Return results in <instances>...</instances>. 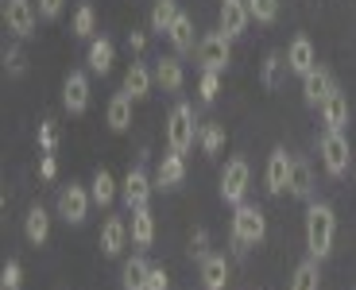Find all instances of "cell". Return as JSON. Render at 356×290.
<instances>
[{"label":"cell","mask_w":356,"mask_h":290,"mask_svg":"<svg viewBox=\"0 0 356 290\" xmlns=\"http://www.w3.org/2000/svg\"><path fill=\"white\" fill-rule=\"evenodd\" d=\"M155 81H159L167 93H178V89L186 86V70H182V58L178 54H163L155 62Z\"/></svg>","instance_id":"16"},{"label":"cell","mask_w":356,"mask_h":290,"mask_svg":"<svg viewBox=\"0 0 356 290\" xmlns=\"http://www.w3.org/2000/svg\"><path fill=\"white\" fill-rule=\"evenodd\" d=\"M89 205H93V193H89L86 186H78V182H70L63 193H58V217H63L66 225H86Z\"/></svg>","instance_id":"8"},{"label":"cell","mask_w":356,"mask_h":290,"mask_svg":"<svg viewBox=\"0 0 356 290\" xmlns=\"http://www.w3.org/2000/svg\"><path fill=\"white\" fill-rule=\"evenodd\" d=\"M190 244H194V255H197V259H205V255H209V252H205V244H209V232H205V229H197Z\"/></svg>","instance_id":"41"},{"label":"cell","mask_w":356,"mask_h":290,"mask_svg":"<svg viewBox=\"0 0 356 290\" xmlns=\"http://www.w3.org/2000/svg\"><path fill=\"white\" fill-rule=\"evenodd\" d=\"M197 62H202V70H217L225 74L232 62V39L225 31H209V35L197 39Z\"/></svg>","instance_id":"6"},{"label":"cell","mask_w":356,"mask_h":290,"mask_svg":"<svg viewBox=\"0 0 356 290\" xmlns=\"http://www.w3.org/2000/svg\"><path fill=\"white\" fill-rule=\"evenodd\" d=\"M248 182H252V167L248 159H229L221 170V202L225 205H244V198H248Z\"/></svg>","instance_id":"4"},{"label":"cell","mask_w":356,"mask_h":290,"mask_svg":"<svg viewBox=\"0 0 356 290\" xmlns=\"http://www.w3.org/2000/svg\"><path fill=\"white\" fill-rule=\"evenodd\" d=\"M152 190H155V186H152V178H147V170H143V167H132L124 175V182H120V198H124V205L132 213L152 202Z\"/></svg>","instance_id":"10"},{"label":"cell","mask_w":356,"mask_h":290,"mask_svg":"<svg viewBox=\"0 0 356 290\" xmlns=\"http://www.w3.org/2000/svg\"><path fill=\"white\" fill-rule=\"evenodd\" d=\"M93 31H97V12H93V4H78L74 24H70V35L74 39H93Z\"/></svg>","instance_id":"31"},{"label":"cell","mask_w":356,"mask_h":290,"mask_svg":"<svg viewBox=\"0 0 356 290\" xmlns=\"http://www.w3.org/2000/svg\"><path fill=\"white\" fill-rule=\"evenodd\" d=\"M19 282H24V267H19L16 259H8V264L0 267V287H12V290H19Z\"/></svg>","instance_id":"38"},{"label":"cell","mask_w":356,"mask_h":290,"mask_svg":"<svg viewBox=\"0 0 356 290\" xmlns=\"http://www.w3.org/2000/svg\"><path fill=\"white\" fill-rule=\"evenodd\" d=\"M197 93H202L205 105L217 101V93H221V74H217V70H202V78H197Z\"/></svg>","instance_id":"36"},{"label":"cell","mask_w":356,"mask_h":290,"mask_svg":"<svg viewBox=\"0 0 356 290\" xmlns=\"http://www.w3.org/2000/svg\"><path fill=\"white\" fill-rule=\"evenodd\" d=\"M147 275H152V264H147L143 255H132V259L124 264V271H120L124 290H143V287H147Z\"/></svg>","instance_id":"28"},{"label":"cell","mask_w":356,"mask_h":290,"mask_svg":"<svg viewBox=\"0 0 356 290\" xmlns=\"http://www.w3.org/2000/svg\"><path fill=\"white\" fill-rule=\"evenodd\" d=\"M178 0H155L152 4V16H147V27H152L155 35H167L170 31V24L178 19Z\"/></svg>","instance_id":"27"},{"label":"cell","mask_w":356,"mask_h":290,"mask_svg":"<svg viewBox=\"0 0 356 290\" xmlns=\"http://www.w3.org/2000/svg\"><path fill=\"white\" fill-rule=\"evenodd\" d=\"M283 70H291L286 66V54L271 51L264 58V70H259V81H264V89H279V81H283Z\"/></svg>","instance_id":"30"},{"label":"cell","mask_w":356,"mask_h":290,"mask_svg":"<svg viewBox=\"0 0 356 290\" xmlns=\"http://www.w3.org/2000/svg\"><path fill=\"white\" fill-rule=\"evenodd\" d=\"M39 175H43L47 182H51V178L58 175V163H54V155H43V163H39Z\"/></svg>","instance_id":"42"},{"label":"cell","mask_w":356,"mask_h":290,"mask_svg":"<svg viewBox=\"0 0 356 290\" xmlns=\"http://www.w3.org/2000/svg\"><path fill=\"white\" fill-rule=\"evenodd\" d=\"M202 287L205 290L229 287V259H225V255H205L202 259Z\"/></svg>","instance_id":"24"},{"label":"cell","mask_w":356,"mask_h":290,"mask_svg":"<svg viewBox=\"0 0 356 290\" xmlns=\"http://www.w3.org/2000/svg\"><path fill=\"white\" fill-rule=\"evenodd\" d=\"M132 101L136 97H128L124 89L113 93V101H108V108H105V120H108L113 132H128V128H132Z\"/></svg>","instance_id":"19"},{"label":"cell","mask_w":356,"mask_h":290,"mask_svg":"<svg viewBox=\"0 0 356 290\" xmlns=\"http://www.w3.org/2000/svg\"><path fill=\"white\" fill-rule=\"evenodd\" d=\"M113 58H116V47L113 39H89V51H86V62H89V70L93 74H108L113 70Z\"/></svg>","instance_id":"23"},{"label":"cell","mask_w":356,"mask_h":290,"mask_svg":"<svg viewBox=\"0 0 356 290\" xmlns=\"http://www.w3.org/2000/svg\"><path fill=\"white\" fill-rule=\"evenodd\" d=\"M333 240H337V213H333V205L310 202L306 205V252L321 264L333 252Z\"/></svg>","instance_id":"1"},{"label":"cell","mask_w":356,"mask_h":290,"mask_svg":"<svg viewBox=\"0 0 356 290\" xmlns=\"http://www.w3.org/2000/svg\"><path fill=\"white\" fill-rule=\"evenodd\" d=\"M333 93H337V81H333V74L325 70V66H314V70L302 78V101L310 108H321Z\"/></svg>","instance_id":"9"},{"label":"cell","mask_w":356,"mask_h":290,"mask_svg":"<svg viewBox=\"0 0 356 290\" xmlns=\"http://www.w3.org/2000/svg\"><path fill=\"white\" fill-rule=\"evenodd\" d=\"M279 4L283 0H248V12L256 24H275L279 19Z\"/></svg>","instance_id":"34"},{"label":"cell","mask_w":356,"mask_h":290,"mask_svg":"<svg viewBox=\"0 0 356 290\" xmlns=\"http://www.w3.org/2000/svg\"><path fill=\"white\" fill-rule=\"evenodd\" d=\"M321 287V271H318V259H302L291 275V290H318Z\"/></svg>","instance_id":"29"},{"label":"cell","mask_w":356,"mask_h":290,"mask_svg":"<svg viewBox=\"0 0 356 290\" xmlns=\"http://www.w3.org/2000/svg\"><path fill=\"white\" fill-rule=\"evenodd\" d=\"M128 240H132V229L124 225V217H108L105 225H101V252H105L108 259H116V255L124 252Z\"/></svg>","instance_id":"15"},{"label":"cell","mask_w":356,"mask_h":290,"mask_svg":"<svg viewBox=\"0 0 356 290\" xmlns=\"http://www.w3.org/2000/svg\"><path fill=\"white\" fill-rule=\"evenodd\" d=\"M286 193L291 198H298V202H314V170L306 159H294V170H291V186H286Z\"/></svg>","instance_id":"22"},{"label":"cell","mask_w":356,"mask_h":290,"mask_svg":"<svg viewBox=\"0 0 356 290\" xmlns=\"http://www.w3.org/2000/svg\"><path fill=\"white\" fill-rule=\"evenodd\" d=\"M225 124H202V132H197V143H202L205 155H217V151L225 147Z\"/></svg>","instance_id":"33"},{"label":"cell","mask_w":356,"mask_h":290,"mask_svg":"<svg viewBox=\"0 0 356 290\" xmlns=\"http://www.w3.org/2000/svg\"><path fill=\"white\" fill-rule=\"evenodd\" d=\"M39 24V8L35 0H4V27L16 39H31Z\"/></svg>","instance_id":"7"},{"label":"cell","mask_w":356,"mask_h":290,"mask_svg":"<svg viewBox=\"0 0 356 290\" xmlns=\"http://www.w3.org/2000/svg\"><path fill=\"white\" fill-rule=\"evenodd\" d=\"M4 74L8 78H24L27 74V54L19 47H4Z\"/></svg>","instance_id":"35"},{"label":"cell","mask_w":356,"mask_h":290,"mask_svg":"<svg viewBox=\"0 0 356 290\" xmlns=\"http://www.w3.org/2000/svg\"><path fill=\"white\" fill-rule=\"evenodd\" d=\"M318 151H321V167H325V175H330V178H345L348 175L353 151H348L345 132H325L318 140Z\"/></svg>","instance_id":"5"},{"label":"cell","mask_w":356,"mask_h":290,"mask_svg":"<svg viewBox=\"0 0 356 290\" xmlns=\"http://www.w3.org/2000/svg\"><path fill=\"white\" fill-rule=\"evenodd\" d=\"M182 182H186V159L170 151V155H163L159 170H155V190H175Z\"/></svg>","instance_id":"17"},{"label":"cell","mask_w":356,"mask_h":290,"mask_svg":"<svg viewBox=\"0 0 356 290\" xmlns=\"http://www.w3.org/2000/svg\"><path fill=\"white\" fill-rule=\"evenodd\" d=\"M39 147H43V155H54V147H58V128H54V120L39 124Z\"/></svg>","instance_id":"37"},{"label":"cell","mask_w":356,"mask_h":290,"mask_svg":"<svg viewBox=\"0 0 356 290\" xmlns=\"http://www.w3.org/2000/svg\"><path fill=\"white\" fill-rule=\"evenodd\" d=\"M89 193H93V205H108L116 198V182H113V175H108L105 167L93 175V182H89Z\"/></svg>","instance_id":"32"},{"label":"cell","mask_w":356,"mask_h":290,"mask_svg":"<svg viewBox=\"0 0 356 290\" xmlns=\"http://www.w3.org/2000/svg\"><path fill=\"white\" fill-rule=\"evenodd\" d=\"M286 66H291V74L306 78V74L318 66V47H314L306 35H294L291 47H286Z\"/></svg>","instance_id":"14"},{"label":"cell","mask_w":356,"mask_h":290,"mask_svg":"<svg viewBox=\"0 0 356 290\" xmlns=\"http://www.w3.org/2000/svg\"><path fill=\"white\" fill-rule=\"evenodd\" d=\"M128 229H132V244L136 248H152V240H155V213H152V205L136 209Z\"/></svg>","instance_id":"25"},{"label":"cell","mask_w":356,"mask_h":290,"mask_svg":"<svg viewBox=\"0 0 356 290\" xmlns=\"http://www.w3.org/2000/svg\"><path fill=\"white\" fill-rule=\"evenodd\" d=\"M63 108L70 116H81L89 108V78L81 70H70L63 81Z\"/></svg>","instance_id":"12"},{"label":"cell","mask_w":356,"mask_h":290,"mask_svg":"<svg viewBox=\"0 0 356 290\" xmlns=\"http://www.w3.org/2000/svg\"><path fill=\"white\" fill-rule=\"evenodd\" d=\"M264 236H267V213L248 202L236 205V213H232V248L236 252L256 248V244H264Z\"/></svg>","instance_id":"2"},{"label":"cell","mask_w":356,"mask_h":290,"mask_svg":"<svg viewBox=\"0 0 356 290\" xmlns=\"http://www.w3.org/2000/svg\"><path fill=\"white\" fill-rule=\"evenodd\" d=\"M197 132H202V124H197V116H194V105L178 101V105L170 108V116H167V143H170V151H175V155H186V151L194 147Z\"/></svg>","instance_id":"3"},{"label":"cell","mask_w":356,"mask_h":290,"mask_svg":"<svg viewBox=\"0 0 356 290\" xmlns=\"http://www.w3.org/2000/svg\"><path fill=\"white\" fill-rule=\"evenodd\" d=\"M291 170H294V155L286 147H275L267 155V170H264L267 193H283L286 186H291Z\"/></svg>","instance_id":"11"},{"label":"cell","mask_w":356,"mask_h":290,"mask_svg":"<svg viewBox=\"0 0 356 290\" xmlns=\"http://www.w3.org/2000/svg\"><path fill=\"white\" fill-rule=\"evenodd\" d=\"M143 290H170V275L163 271V267H152V275H147V287Z\"/></svg>","instance_id":"40"},{"label":"cell","mask_w":356,"mask_h":290,"mask_svg":"<svg viewBox=\"0 0 356 290\" xmlns=\"http://www.w3.org/2000/svg\"><path fill=\"white\" fill-rule=\"evenodd\" d=\"M252 24V12H248V0H221V31L229 39H241Z\"/></svg>","instance_id":"13"},{"label":"cell","mask_w":356,"mask_h":290,"mask_svg":"<svg viewBox=\"0 0 356 290\" xmlns=\"http://www.w3.org/2000/svg\"><path fill=\"white\" fill-rule=\"evenodd\" d=\"M152 81H155V74L147 70L143 62H132V66H128V74H124V93L136 97V101H143V97L152 93Z\"/></svg>","instance_id":"26"},{"label":"cell","mask_w":356,"mask_h":290,"mask_svg":"<svg viewBox=\"0 0 356 290\" xmlns=\"http://www.w3.org/2000/svg\"><path fill=\"white\" fill-rule=\"evenodd\" d=\"M143 47H147V35H143V31H128V51L140 54Z\"/></svg>","instance_id":"43"},{"label":"cell","mask_w":356,"mask_h":290,"mask_svg":"<svg viewBox=\"0 0 356 290\" xmlns=\"http://www.w3.org/2000/svg\"><path fill=\"white\" fill-rule=\"evenodd\" d=\"M0 290H12V287H0Z\"/></svg>","instance_id":"44"},{"label":"cell","mask_w":356,"mask_h":290,"mask_svg":"<svg viewBox=\"0 0 356 290\" xmlns=\"http://www.w3.org/2000/svg\"><path fill=\"white\" fill-rule=\"evenodd\" d=\"M167 39H170V47H175V54L197 51V43H194V16L178 12V19L170 24V31H167Z\"/></svg>","instance_id":"20"},{"label":"cell","mask_w":356,"mask_h":290,"mask_svg":"<svg viewBox=\"0 0 356 290\" xmlns=\"http://www.w3.org/2000/svg\"><path fill=\"white\" fill-rule=\"evenodd\" d=\"M321 124H325V132H345V124H348V97L333 93L325 105H321Z\"/></svg>","instance_id":"21"},{"label":"cell","mask_w":356,"mask_h":290,"mask_svg":"<svg viewBox=\"0 0 356 290\" xmlns=\"http://www.w3.org/2000/svg\"><path fill=\"white\" fill-rule=\"evenodd\" d=\"M35 8H39V19H58L66 8V0H35Z\"/></svg>","instance_id":"39"},{"label":"cell","mask_w":356,"mask_h":290,"mask_svg":"<svg viewBox=\"0 0 356 290\" xmlns=\"http://www.w3.org/2000/svg\"><path fill=\"white\" fill-rule=\"evenodd\" d=\"M24 236H27V244H35V248H43L47 240H51V213H47L43 205H31V209H27Z\"/></svg>","instance_id":"18"}]
</instances>
